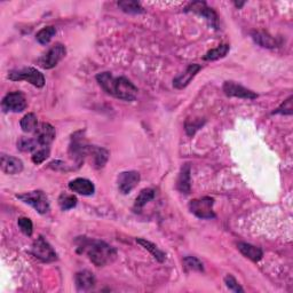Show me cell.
Instances as JSON below:
<instances>
[{
  "mask_svg": "<svg viewBox=\"0 0 293 293\" xmlns=\"http://www.w3.org/2000/svg\"><path fill=\"white\" fill-rule=\"evenodd\" d=\"M77 251L89 257L96 267L108 265L117 257V251L109 244L86 237H79L77 239Z\"/></svg>",
  "mask_w": 293,
  "mask_h": 293,
  "instance_id": "6da1fadb",
  "label": "cell"
},
{
  "mask_svg": "<svg viewBox=\"0 0 293 293\" xmlns=\"http://www.w3.org/2000/svg\"><path fill=\"white\" fill-rule=\"evenodd\" d=\"M99 85L107 94L123 101H134L138 95V89L125 77H114L110 72H102L96 76Z\"/></svg>",
  "mask_w": 293,
  "mask_h": 293,
  "instance_id": "7a4b0ae2",
  "label": "cell"
},
{
  "mask_svg": "<svg viewBox=\"0 0 293 293\" xmlns=\"http://www.w3.org/2000/svg\"><path fill=\"white\" fill-rule=\"evenodd\" d=\"M8 78L14 81L24 80L30 82L31 85L41 89L45 85V77L43 73L32 67L22 68V69L12 70L8 72Z\"/></svg>",
  "mask_w": 293,
  "mask_h": 293,
  "instance_id": "3957f363",
  "label": "cell"
},
{
  "mask_svg": "<svg viewBox=\"0 0 293 293\" xmlns=\"http://www.w3.org/2000/svg\"><path fill=\"white\" fill-rule=\"evenodd\" d=\"M16 198L23 203L31 205V206L36 210L38 213L46 214L50 211V202L45 193L40 192V190H36V192L26 193L22 195H17Z\"/></svg>",
  "mask_w": 293,
  "mask_h": 293,
  "instance_id": "277c9868",
  "label": "cell"
},
{
  "mask_svg": "<svg viewBox=\"0 0 293 293\" xmlns=\"http://www.w3.org/2000/svg\"><path fill=\"white\" fill-rule=\"evenodd\" d=\"M213 204L214 199L211 197L194 199L189 203V210L197 218L210 220L216 218V213L213 211Z\"/></svg>",
  "mask_w": 293,
  "mask_h": 293,
  "instance_id": "5b68a950",
  "label": "cell"
},
{
  "mask_svg": "<svg viewBox=\"0 0 293 293\" xmlns=\"http://www.w3.org/2000/svg\"><path fill=\"white\" fill-rule=\"evenodd\" d=\"M67 54V50L65 45L62 44H55L54 46H52L46 54H44L38 60L39 67H41L43 69H53V68L58 65L63 57Z\"/></svg>",
  "mask_w": 293,
  "mask_h": 293,
  "instance_id": "8992f818",
  "label": "cell"
},
{
  "mask_svg": "<svg viewBox=\"0 0 293 293\" xmlns=\"http://www.w3.org/2000/svg\"><path fill=\"white\" fill-rule=\"evenodd\" d=\"M32 255L43 262H53L57 260L54 248L43 236H39L32 244Z\"/></svg>",
  "mask_w": 293,
  "mask_h": 293,
  "instance_id": "52a82bcc",
  "label": "cell"
},
{
  "mask_svg": "<svg viewBox=\"0 0 293 293\" xmlns=\"http://www.w3.org/2000/svg\"><path fill=\"white\" fill-rule=\"evenodd\" d=\"M81 134L82 132L80 131L72 135L70 150H69L71 157L75 159L78 164H80L86 156H89L91 148V145L86 143L84 136Z\"/></svg>",
  "mask_w": 293,
  "mask_h": 293,
  "instance_id": "ba28073f",
  "label": "cell"
},
{
  "mask_svg": "<svg viewBox=\"0 0 293 293\" xmlns=\"http://www.w3.org/2000/svg\"><path fill=\"white\" fill-rule=\"evenodd\" d=\"M4 111H12V112H22L27 109L28 103L21 92H12L4 97L2 102Z\"/></svg>",
  "mask_w": 293,
  "mask_h": 293,
  "instance_id": "9c48e42d",
  "label": "cell"
},
{
  "mask_svg": "<svg viewBox=\"0 0 293 293\" xmlns=\"http://www.w3.org/2000/svg\"><path fill=\"white\" fill-rule=\"evenodd\" d=\"M140 182V174L136 171H126L121 172L117 179L118 189L121 194L128 195L133 190Z\"/></svg>",
  "mask_w": 293,
  "mask_h": 293,
  "instance_id": "30bf717a",
  "label": "cell"
},
{
  "mask_svg": "<svg viewBox=\"0 0 293 293\" xmlns=\"http://www.w3.org/2000/svg\"><path fill=\"white\" fill-rule=\"evenodd\" d=\"M222 90L224 94L227 96H234L239 97V99H246V100H255L258 97V94L251 90H247L239 84H236L235 81H226L223 84Z\"/></svg>",
  "mask_w": 293,
  "mask_h": 293,
  "instance_id": "8fae6325",
  "label": "cell"
},
{
  "mask_svg": "<svg viewBox=\"0 0 293 293\" xmlns=\"http://www.w3.org/2000/svg\"><path fill=\"white\" fill-rule=\"evenodd\" d=\"M187 12H194L198 14V15L203 16L204 18H206V21L211 24L213 28L218 29V16L216 12L213 11L212 8H210L206 4L203 2H195L189 5V6L185 8Z\"/></svg>",
  "mask_w": 293,
  "mask_h": 293,
  "instance_id": "7c38bea8",
  "label": "cell"
},
{
  "mask_svg": "<svg viewBox=\"0 0 293 293\" xmlns=\"http://www.w3.org/2000/svg\"><path fill=\"white\" fill-rule=\"evenodd\" d=\"M56 131L51 124L41 123L35 131V138L40 146H48L55 140Z\"/></svg>",
  "mask_w": 293,
  "mask_h": 293,
  "instance_id": "4fadbf2b",
  "label": "cell"
},
{
  "mask_svg": "<svg viewBox=\"0 0 293 293\" xmlns=\"http://www.w3.org/2000/svg\"><path fill=\"white\" fill-rule=\"evenodd\" d=\"M201 69L202 67L199 65H196V63L190 65L184 72H182L181 75H179L177 78H174L173 86L178 90H182L184 87H187L190 84V81L194 79L195 76L197 75L198 71Z\"/></svg>",
  "mask_w": 293,
  "mask_h": 293,
  "instance_id": "5bb4252c",
  "label": "cell"
},
{
  "mask_svg": "<svg viewBox=\"0 0 293 293\" xmlns=\"http://www.w3.org/2000/svg\"><path fill=\"white\" fill-rule=\"evenodd\" d=\"M0 166H2V170L4 173L11 174V175L18 174L23 171V162L21 159L13 157V156L5 155V154L2 155Z\"/></svg>",
  "mask_w": 293,
  "mask_h": 293,
  "instance_id": "9a60e30c",
  "label": "cell"
},
{
  "mask_svg": "<svg viewBox=\"0 0 293 293\" xmlns=\"http://www.w3.org/2000/svg\"><path fill=\"white\" fill-rule=\"evenodd\" d=\"M71 192L82 195V196H92L95 192L94 183L84 178H77L69 183Z\"/></svg>",
  "mask_w": 293,
  "mask_h": 293,
  "instance_id": "2e32d148",
  "label": "cell"
},
{
  "mask_svg": "<svg viewBox=\"0 0 293 293\" xmlns=\"http://www.w3.org/2000/svg\"><path fill=\"white\" fill-rule=\"evenodd\" d=\"M75 281H76L77 289L81 290V291L90 290L95 285L94 274L89 270H82V271L77 273Z\"/></svg>",
  "mask_w": 293,
  "mask_h": 293,
  "instance_id": "e0dca14e",
  "label": "cell"
},
{
  "mask_svg": "<svg viewBox=\"0 0 293 293\" xmlns=\"http://www.w3.org/2000/svg\"><path fill=\"white\" fill-rule=\"evenodd\" d=\"M237 247L244 257L248 258L252 261L257 262L259 260H261L262 257H263V252L260 247L251 245V244H248V243H243V242L238 243Z\"/></svg>",
  "mask_w": 293,
  "mask_h": 293,
  "instance_id": "ac0fdd59",
  "label": "cell"
},
{
  "mask_svg": "<svg viewBox=\"0 0 293 293\" xmlns=\"http://www.w3.org/2000/svg\"><path fill=\"white\" fill-rule=\"evenodd\" d=\"M93 157V163L96 169H101L108 162L109 158V151L103 148H99V146H92L90 148V153Z\"/></svg>",
  "mask_w": 293,
  "mask_h": 293,
  "instance_id": "d6986e66",
  "label": "cell"
},
{
  "mask_svg": "<svg viewBox=\"0 0 293 293\" xmlns=\"http://www.w3.org/2000/svg\"><path fill=\"white\" fill-rule=\"evenodd\" d=\"M192 180H190V166L188 164H185L181 172H180L179 179L177 187L179 189V192H181L182 194H189L190 188H192Z\"/></svg>",
  "mask_w": 293,
  "mask_h": 293,
  "instance_id": "ffe728a7",
  "label": "cell"
},
{
  "mask_svg": "<svg viewBox=\"0 0 293 293\" xmlns=\"http://www.w3.org/2000/svg\"><path fill=\"white\" fill-rule=\"evenodd\" d=\"M136 242H138L141 246L144 247L145 250H148L157 261L163 262L166 259L165 253L162 250H159V248L156 246L154 243L146 241V239H143V238H138L136 239Z\"/></svg>",
  "mask_w": 293,
  "mask_h": 293,
  "instance_id": "44dd1931",
  "label": "cell"
},
{
  "mask_svg": "<svg viewBox=\"0 0 293 293\" xmlns=\"http://www.w3.org/2000/svg\"><path fill=\"white\" fill-rule=\"evenodd\" d=\"M155 190L151 189V188H146L141 190V193L139 194V196L136 197L135 199V204H134V208L136 211H140L141 208L143 206H145L146 204H148L150 201H153L155 198Z\"/></svg>",
  "mask_w": 293,
  "mask_h": 293,
  "instance_id": "7402d4cb",
  "label": "cell"
},
{
  "mask_svg": "<svg viewBox=\"0 0 293 293\" xmlns=\"http://www.w3.org/2000/svg\"><path fill=\"white\" fill-rule=\"evenodd\" d=\"M229 51H231V46L227 45V44H223V45H220L217 48H213V50H210L206 54L204 55L205 61H216L219 58H222L226 56Z\"/></svg>",
  "mask_w": 293,
  "mask_h": 293,
  "instance_id": "603a6c76",
  "label": "cell"
},
{
  "mask_svg": "<svg viewBox=\"0 0 293 293\" xmlns=\"http://www.w3.org/2000/svg\"><path fill=\"white\" fill-rule=\"evenodd\" d=\"M21 129L26 133H35V131L38 128V119L35 114H27L19 121Z\"/></svg>",
  "mask_w": 293,
  "mask_h": 293,
  "instance_id": "cb8c5ba5",
  "label": "cell"
},
{
  "mask_svg": "<svg viewBox=\"0 0 293 293\" xmlns=\"http://www.w3.org/2000/svg\"><path fill=\"white\" fill-rule=\"evenodd\" d=\"M253 39H255V41L258 44V45H260L262 47L274 48L277 46V43L275 39L263 31L253 33Z\"/></svg>",
  "mask_w": 293,
  "mask_h": 293,
  "instance_id": "d4e9b609",
  "label": "cell"
},
{
  "mask_svg": "<svg viewBox=\"0 0 293 293\" xmlns=\"http://www.w3.org/2000/svg\"><path fill=\"white\" fill-rule=\"evenodd\" d=\"M39 148H40V145H39L36 139L21 138L17 141V149L22 153H35Z\"/></svg>",
  "mask_w": 293,
  "mask_h": 293,
  "instance_id": "484cf974",
  "label": "cell"
},
{
  "mask_svg": "<svg viewBox=\"0 0 293 293\" xmlns=\"http://www.w3.org/2000/svg\"><path fill=\"white\" fill-rule=\"evenodd\" d=\"M118 7L121 9V11L128 14L143 13V8L140 5V3L133 2V0H124V2H119Z\"/></svg>",
  "mask_w": 293,
  "mask_h": 293,
  "instance_id": "4316f807",
  "label": "cell"
},
{
  "mask_svg": "<svg viewBox=\"0 0 293 293\" xmlns=\"http://www.w3.org/2000/svg\"><path fill=\"white\" fill-rule=\"evenodd\" d=\"M56 35V29L54 27H46L41 29L36 35V39L41 45H47L52 40V38Z\"/></svg>",
  "mask_w": 293,
  "mask_h": 293,
  "instance_id": "83f0119b",
  "label": "cell"
},
{
  "mask_svg": "<svg viewBox=\"0 0 293 293\" xmlns=\"http://www.w3.org/2000/svg\"><path fill=\"white\" fill-rule=\"evenodd\" d=\"M77 197L73 195H67L62 194L60 198H58V205L63 210V211H68V210L73 208L77 205Z\"/></svg>",
  "mask_w": 293,
  "mask_h": 293,
  "instance_id": "f1b7e54d",
  "label": "cell"
},
{
  "mask_svg": "<svg viewBox=\"0 0 293 293\" xmlns=\"http://www.w3.org/2000/svg\"><path fill=\"white\" fill-rule=\"evenodd\" d=\"M183 263H184V267L187 268V269L196 270V271H204L203 263L199 261L197 258L192 257V256L185 257L183 259Z\"/></svg>",
  "mask_w": 293,
  "mask_h": 293,
  "instance_id": "f546056e",
  "label": "cell"
},
{
  "mask_svg": "<svg viewBox=\"0 0 293 293\" xmlns=\"http://www.w3.org/2000/svg\"><path fill=\"white\" fill-rule=\"evenodd\" d=\"M50 148L48 146H40L38 150H36L32 155V162L35 164H41L44 160H46L50 156Z\"/></svg>",
  "mask_w": 293,
  "mask_h": 293,
  "instance_id": "4dcf8cb0",
  "label": "cell"
},
{
  "mask_svg": "<svg viewBox=\"0 0 293 293\" xmlns=\"http://www.w3.org/2000/svg\"><path fill=\"white\" fill-rule=\"evenodd\" d=\"M17 226L21 229V232L27 236H31L33 233V224L29 218H19L17 221Z\"/></svg>",
  "mask_w": 293,
  "mask_h": 293,
  "instance_id": "1f68e13d",
  "label": "cell"
},
{
  "mask_svg": "<svg viewBox=\"0 0 293 293\" xmlns=\"http://www.w3.org/2000/svg\"><path fill=\"white\" fill-rule=\"evenodd\" d=\"M273 114H280V115H292V96H290L289 99L284 101L282 103L281 107L273 112Z\"/></svg>",
  "mask_w": 293,
  "mask_h": 293,
  "instance_id": "d6a6232c",
  "label": "cell"
},
{
  "mask_svg": "<svg viewBox=\"0 0 293 293\" xmlns=\"http://www.w3.org/2000/svg\"><path fill=\"white\" fill-rule=\"evenodd\" d=\"M224 283H226L227 287L231 291L234 292H244V290L241 287V285L238 284V282L236 281V278L232 275H227L224 277Z\"/></svg>",
  "mask_w": 293,
  "mask_h": 293,
  "instance_id": "836d02e7",
  "label": "cell"
}]
</instances>
